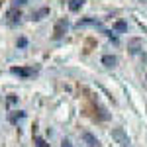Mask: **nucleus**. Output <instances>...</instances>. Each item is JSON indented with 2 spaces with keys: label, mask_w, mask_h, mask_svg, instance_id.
<instances>
[{
  "label": "nucleus",
  "mask_w": 147,
  "mask_h": 147,
  "mask_svg": "<svg viewBox=\"0 0 147 147\" xmlns=\"http://www.w3.org/2000/svg\"><path fill=\"white\" fill-rule=\"evenodd\" d=\"M63 28L67 30V22H59V24L55 26V35H57V37L61 35V32H63Z\"/></svg>",
  "instance_id": "39448f33"
},
{
  "label": "nucleus",
  "mask_w": 147,
  "mask_h": 147,
  "mask_svg": "<svg viewBox=\"0 0 147 147\" xmlns=\"http://www.w3.org/2000/svg\"><path fill=\"white\" fill-rule=\"evenodd\" d=\"M102 65H106V67H114V65H116V57H114V55H104V57H102Z\"/></svg>",
  "instance_id": "f03ea898"
},
{
  "label": "nucleus",
  "mask_w": 147,
  "mask_h": 147,
  "mask_svg": "<svg viewBox=\"0 0 147 147\" xmlns=\"http://www.w3.org/2000/svg\"><path fill=\"white\" fill-rule=\"evenodd\" d=\"M12 73L22 75V77H30V75H32V71H30V69H12Z\"/></svg>",
  "instance_id": "20e7f679"
},
{
  "label": "nucleus",
  "mask_w": 147,
  "mask_h": 147,
  "mask_svg": "<svg viewBox=\"0 0 147 147\" xmlns=\"http://www.w3.org/2000/svg\"><path fill=\"white\" fill-rule=\"evenodd\" d=\"M112 136L116 137V139H118V141H120L122 145H127V143H129V139H127V136L124 134V129H114Z\"/></svg>",
  "instance_id": "f257e3e1"
},
{
  "label": "nucleus",
  "mask_w": 147,
  "mask_h": 147,
  "mask_svg": "<svg viewBox=\"0 0 147 147\" xmlns=\"http://www.w3.org/2000/svg\"><path fill=\"white\" fill-rule=\"evenodd\" d=\"M129 45H131V51L136 53V51H137V47H139V39H131V43H129Z\"/></svg>",
  "instance_id": "6e6552de"
},
{
  "label": "nucleus",
  "mask_w": 147,
  "mask_h": 147,
  "mask_svg": "<svg viewBox=\"0 0 147 147\" xmlns=\"http://www.w3.org/2000/svg\"><path fill=\"white\" fill-rule=\"evenodd\" d=\"M116 30H125V24L124 22H118V24H116Z\"/></svg>",
  "instance_id": "1a4fd4ad"
},
{
  "label": "nucleus",
  "mask_w": 147,
  "mask_h": 147,
  "mask_svg": "<svg viewBox=\"0 0 147 147\" xmlns=\"http://www.w3.org/2000/svg\"><path fill=\"white\" fill-rule=\"evenodd\" d=\"M47 14H49V10L43 8V10H39V12H35V14H34V20H41V16H47Z\"/></svg>",
  "instance_id": "0eeeda50"
},
{
  "label": "nucleus",
  "mask_w": 147,
  "mask_h": 147,
  "mask_svg": "<svg viewBox=\"0 0 147 147\" xmlns=\"http://www.w3.org/2000/svg\"><path fill=\"white\" fill-rule=\"evenodd\" d=\"M37 145H39V147H49L45 141H43V139H37Z\"/></svg>",
  "instance_id": "9d476101"
},
{
  "label": "nucleus",
  "mask_w": 147,
  "mask_h": 147,
  "mask_svg": "<svg viewBox=\"0 0 147 147\" xmlns=\"http://www.w3.org/2000/svg\"><path fill=\"white\" fill-rule=\"evenodd\" d=\"M26 43H28V41H26L24 37H22V39H18V45H20V47H24V45H26Z\"/></svg>",
  "instance_id": "9b49d317"
},
{
  "label": "nucleus",
  "mask_w": 147,
  "mask_h": 147,
  "mask_svg": "<svg viewBox=\"0 0 147 147\" xmlns=\"http://www.w3.org/2000/svg\"><path fill=\"white\" fill-rule=\"evenodd\" d=\"M82 137H84V141H86V143H88L90 147H94V145H96V139H94V137H92L90 134H84Z\"/></svg>",
  "instance_id": "423d86ee"
},
{
  "label": "nucleus",
  "mask_w": 147,
  "mask_h": 147,
  "mask_svg": "<svg viewBox=\"0 0 147 147\" xmlns=\"http://www.w3.org/2000/svg\"><path fill=\"white\" fill-rule=\"evenodd\" d=\"M80 6H82V0H71V2H69V8H71L73 12L80 10Z\"/></svg>",
  "instance_id": "7ed1b4c3"
},
{
  "label": "nucleus",
  "mask_w": 147,
  "mask_h": 147,
  "mask_svg": "<svg viewBox=\"0 0 147 147\" xmlns=\"http://www.w3.org/2000/svg\"><path fill=\"white\" fill-rule=\"evenodd\" d=\"M63 147H73V145H71V143H65V145H63Z\"/></svg>",
  "instance_id": "f8f14e48"
}]
</instances>
